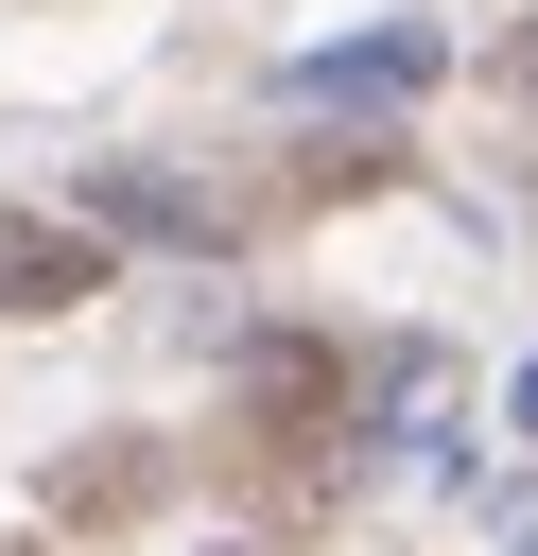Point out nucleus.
<instances>
[{
  "mask_svg": "<svg viewBox=\"0 0 538 556\" xmlns=\"http://www.w3.org/2000/svg\"><path fill=\"white\" fill-rule=\"evenodd\" d=\"M87 295H104V226L0 208V313H87Z\"/></svg>",
  "mask_w": 538,
  "mask_h": 556,
  "instance_id": "f257e3e1",
  "label": "nucleus"
},
{
  "mask_svg": "<svg viewBox=\"0 0 538 556\" xmlns=\"http://www.w3.org/2000/svg\"><path fill=\"white\" fill-rule=\"evenodd\" d=\"M69 226H104V243H191L208 261V208L174 191V174H139V156H87V208Z\"/></svg>",
  "mask_w": 538,
  "mask_h": 556,
  "instance_id": "f03ea898",
  "label": "nucleus"
},
{
  "mask_svg": "<svg viewBox=\"0 0 538 556\" xmlns=\"http://www.w3.org/2000/svg\"><path fill=\"white\" fill-rule=\"evenodd\" d=\"M295 87H312V104H417V87H434V35H364V52H312Z\"/></svg>",
  "mask_w": 538,
  "mask_h": 556,
  "instance_id": "7ed1b4c3",
  "label": "nucleus"
},
{
  "mask_svg": "<svg viewBox=\"0 0 538 556\" xmlns=\"http://www.w3.org/2000/svg\"><path fill=\"white\" fill-rule=\"evenodd\" d=\"M330 400H347V365H330V348H243V417H260V434H312Z\"/></svg>",
  "mask_w": 538,
  "mask_h": 556,
  "instance_id": "20e7f679",
  "label": "nucleus"
},
{
  "mask_svg": "<svg viewBox=\"0 0 538 556\" xmlns=\"http://www.w3.org/2000/svg\"><path fill=\"white\" fill-rule=\"evenodd\" d=\"M382 417H399V434H434V417H451V365H434V348H399V365H382Z\"/></svg>",
  "mask_w": 538,
  "mask_h": 556,
  "instance_id": "39448f33",
  "label": "nucleus"
},
{
  "mask_svg": "<svg viewBox=\"0 0 538 556\" xmlns=\"http://www.w3.org/2000/svg\"><path fill=\"white\" fill-rule=\"evenodd\" d=\"M503 104H538V17H521V35H503Z\"/></svg>",
  "mask_w": 538,
  "mask_h": 556,
  "instance_id": "423d86ee",
  "label": "nucleus"
},
{
  "mask_svg": "<svg viewBox=\"0 0 538 556\" xmlns=\"http://www.w3.org/2000/svg\"><path fill=\"white\" fill-rule=\"evenodd\" d=\"M503 417H521V452H538V365H521V400H503Z\"/></svg>",
  "mask_w": 538,
  "mask_h": 556,
  "instance_id": "0eeeda50",
  "label": "nucleus"
}]
</instances>
